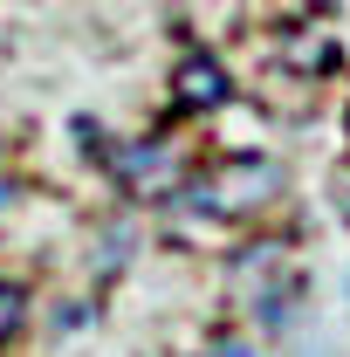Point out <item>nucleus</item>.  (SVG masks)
Segmentation results:
<instances>
[{"mask_svg":"<svg viewBox=\"0 0 350 357\" xmlns=\"http://www.w3.org/2000/svg\"><path fill=\"white\" fill-rule=\"evenodd\" d=\"M282 192V165L275 158H227L206 185H199V206L213 213H248V206H268Z\"/></svg>","mask_w":350,"mask_h":357,"instance_id":"obj_1","label":"nucleus"},{"mask_svg":"<svg viewBox=\"0 0 350 357\" xmlns=\"http://www.w3.org/2000/svg\"><path fill=\"white\" fill-rule=\"evenodd\" d=\"M172 83H178V103H192V110H213V103H227V69H220L213 55H185Z\"/></svg>","mask_w":350,"mask_h":357,"instance_id":"obj_2","label":"nucleus"},{"mask_svg":"<svg viewBox=\"0 0 350 357\" xmlns=\"http://www.w3.org/2000/svg\"><path fill=\"white\" fill-rule=\"evenodd\" d=\"M21 316H28V303H21V289L14 282H0V344L21 330Z\"/></svg>","mask_w":350,"mask_h":357,"instance_id":"obj_3","label":"nucleus"},{"mask_svg":"<svg viewBox=\"0 0 350 357\" xmlns=\"http://www.w3.org/2000/svg\"><path fill=\"white\" fill-rule=\"evenodd\" d=\"M213 357H254V351H248V344H220Z\"/></svg>","mask_w":350,"mask_h":357,"instance_id":"obj_4","label":"nucleus"},{"mask_svg":"<svg viewBox=\"0 0 350 357\" xmlns=\"http://www.w3.org/2000/svg\"><path fill=\"white\" fill-rule=\"evenodd\" d=\"M7 199H14V185H7V178H0V206H7Z\"/></svg>","mask_w":350,"mask_h":357,"instance_id":"obj_5","label":"nucleus"}]
</instances>
